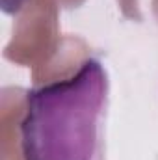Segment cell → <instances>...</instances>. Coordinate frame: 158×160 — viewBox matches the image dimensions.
Returning <instances> with one entry per match:
<instances>
[{
	"mask_svg": "<svg viewBox=\"0 0 158 160\" xmlns=\"http://www.w3.org/2000/svg\"><path fill=\"white\" fill-rule=\"evenodd\" d=\"M108 89L106 69L95 58L67 78L30 89L21 121L24 160H106Z\"/></svg>",
	"mask_w": 158,
	"mask_h": 160,
	"instance_id": "6da1fadb",
	"label": "cell"
}]
</instances>
